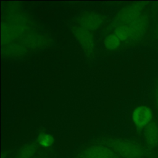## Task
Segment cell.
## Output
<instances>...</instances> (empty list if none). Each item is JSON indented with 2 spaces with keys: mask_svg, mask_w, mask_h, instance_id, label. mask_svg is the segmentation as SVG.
I'll return each mask as SVG.
<instances>
[{
  "mask_svg": "<svg viewBox=\"0 0 158 158\" xmlns=\"http://www.w3.org/2000/svg\"><path fill=\"white\" fill-rule=\"evenodd\" d=\"M110 145L115 154L123 158H142L146 153L141 146L129 140L115 139Z\"/></svg>",
  "mask_w": 158,
  "mask_h": 158,
  "instance_id": "6da1fadb",
  "label": "cell"
},
{
  "mask_svg": "<svg viewBox=\"0 0 158 158\" xmlns=\"http://www.w3.org/2000/svg\"><path fill=\"white\" fill-rule=\"evenodd\" d=\"M132 121L138 128H146L152 121V112L148 106H139L133 111Z\"/></svg>",
  "mask_w": 158,
  "mask_h": 158,
  "instance_id": "7a4b0ae2",
  "label": "cell"
},
{
  "mask_svg": "<svg viewBox=\"0 0 158 158\" xmlns=\"http://www.w3.org/2000/svg\"><path fill=\"white\" fill-rule=\"evenodd\" d=\"M80 157V158H116V154L107 146L93 145L83 151Z\"/></svg>",
  "mask_w": 158,
  "mask_h": 158,
  "instance_id": "3957f363",
  "label": "cell"
},
{
  "mask_svg": "<svg viewBox=\"0 0 158 158\" xmlns=\"http://www.w3.org/2000/svg\"><path fill=\"white\" fill-rule=\"evenodd\" d=\"M144 139L149 148H155L158 146V125L151 122L145 128Z\"/></svg>",
  "mask_w": 158,
  "mask_h": 158,
  "instance_id": "277c9868",
  "label": "cell"
},
{
  "mask_svg": "<svg viewBox=\"0 0 158 158\" xmlns=\"http://www.w3.org/2000/svg\"><path fill=\"white\" fill-rule=\"evenodd\" d=\"M54 137L47 133H41L36 138L37 144L43 148H48L52 146L54 143Z\"/></svg>",
  "mask_w": 158,
  "mask_h": 158,
  "instance_id": "5b68a950",
  "label": "cell"
},
{
  "mask_svg": "<svg viewBox=\"0 0 158 158\" xmlns=\"http://www.w3.org/2000/svg\"><path fill=\"white\" fill-rule=\"evenodd\" d=\"M120 40L116 35H109L104 40V45L107 49L114 50L117 48L120 44Z\"/></svg>",
  "mask_w": 158,
  "mask_h": 158,
  "instance_id": "8992f818",
  "label": "cell"
},
{
  "mask_svg": "<svg viewBox=\"0 0 158 158\" xmlns=\"http://www.w3.org/2000/svg\"><path fill=\"white\" fill-rule=\"evenodd\" d=\"M36 152V148L32 144H27L22 148L19 152V158H31Z\"/></svg>",
  "mask_w": 158,
  "mask_h": 158,
  "instance_id": "52a82bcc",
  "label": "cell"
},
{
  "mask_svg": "<svg viewBox=\"0 0 158 158\" xmlns=\"http://www.w3.org/2000/svg\"><path fill=\"white\" fill-rule=\"evenodd\" d=\"M99 18L94 15H88L85 20H84V26H86L88 28H94L96 27L99 25Z\"/></svg>",
  "mask_w": 158,
  "mask_h": 158,
  "instance_id": "ba28073f",
  "label": "cell"
},
{
  "mask_svg": "<svg viewBox=\"0 0 158 158\" xmlns=\"http://www.w3.org/2000/svg\"><path fill=\"white\" fill-rule=\"evenodd\" d=\"M155 104H156V107L157 108V110L158 112V88L156 90V94H155Z\"/></svg>",
  "mask_w": 158,
  "mask_h": 158,
  "instance_id": "9c48e42d",
  "label": "cell"
}]
</instances>
